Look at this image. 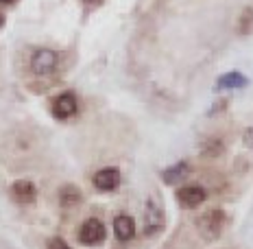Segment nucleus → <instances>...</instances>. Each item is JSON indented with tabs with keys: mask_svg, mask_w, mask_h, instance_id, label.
<instances>
[{
	"mask_svg": "<svg viewBox=\"0 0 253 249\" xmlns=\"http://www.w3.org/2000/svg\"><path fill=\"white\" fill-rule=\"evenodd\" d=\"M253 29V9H245L240 15V33H249Z\"/></svg>",
	"mask_w": 253,
	"mask_h": 249,
	"instance_id": "nucleus-14",
	"label": "nucleus"
},
{
	"mask_svg": "<svg viewBox=\"0 0 253 249\" xmlns=\"http://www.w3.org/2000/svg\"><path fill=\"white\" fill-rule=\"evenodd\" d=\"M242 142H245V147H249V149H253V127H249V129H245Z\"/></svg>",
	"mask_w": 253,
	"mask_h": 249,
	"instance_id": "nucleus-16",
	"label": "nucleus"
},
{
	"mask_svg": "<svg viewBox=\"0 0 253 249\" xmlns=\"http://www.w3.org/2000/svg\"><path fill=\"white\" fill-rule=\"evenodd\" d=\"M2 4H9V2H15V0H0Z\"/></svg>",
	"mask_w": 253,
	"mask_h": 249,
	"instance_id": "nucleus-19",
	"label": "nucleus"
},
{
	"mask_svg": "<svg viewBox=\"0 0 253 249\" xmlns=\"http://www.w3.org/2000/svg\"><path fill=\"white\" fill-rule=\"evenodd\" d=\"M223 151H225L223 142L216 140V138L208 140L205 142V147H203V155H208V157H218V155H223Z\"/></svg>",
	"mask_w": 253,
	"mask_h": 249,
	"instance_id": "nucleus-13",
	"label": "nucleus"
},
{
	"mask_svg": "<svg viewBox=\"0 0 253 249\" xmlns=\"http://www.w3.org/2000/svg\"><path fill=\"white\" fill-rule=\"evenodd\" d=\"M11 190H13V197L18 201H22V203H31V201L38 197V188H35V184L29 182V179H18Z\"/></svg>",
	"mask_w": 253,
	"mask_h": 249,
	"instance_id": "nucleus-9",
	"label": "nucleus"
},
{
	"mask_svg": "<svg viewBox=\"0 0 253 249\" xmlns=\"http://www.w3.org/2000/svg\"><path fill=\"white\" fill-rule=\"evenodd\" d=\"M114 232L118 241H131L135 236V221L129 214H118L114 219Z\"/></svg>",
	"mask_w": 253,
	"mask_h": 249,
	"instance_id": "nucleus-8",
	"label": "nucleus"
},
{
	"mask_svg": "<svg viewBox=\"0 0 253 249\" xmlns=\"http://www.w3.org/2000/svg\"><path fill=\"white\" fill-rule=\"evenodd\" d=\"M81 190L72 184H66L61 190H59V203L61 208H75V205L81 203Z\"/></svg>",
	"mask_w": 253,
	"mask_h": 249,
	"instance_id": "nucleus-10",
	"label": "nucleus"
},
{
	"mask_svg": "<svg viewBox=\"0 0 253 249\" xmlns=\"http://www.w3.org/2000/svg\"><path fill=\"white\" fill-rule=\"evenodd\" d=\"M247 86V77L242 72H227L216 81V90H234V88H245Z\"/></svg>",
	"mask_w": 253,
	"mask_h": 249,
	"instance_id": "nucleus-11",
	"label": "nucleus"
},
{
	"mask_svg": "<svg viewBox=\"0 0 253 249\" xmlns=\"http://www.w3.org/2000/svg\"><path fill=\"white\" fill-rule=\"evenodd\" d=\"M186 175H188V162H179L175 166L166 168V171L162 173V179H164L166 184H179Z\"/></svg>",
	"mask_w": 253,
	"mask_h": 249,
	"instance_id": "nucleus-12",
	"label": "nucleus"
},
{
	"mask_svg": "<svg viewBox=\"0 0 253 249\" xmlns=\"http://www.w3.org/2000/svg\"><path fill=\"white\" fill-rule=\"evenodd\" d=\"M2 26H4V15L0 13V29H2Z\"/></svg>",
	"mask_w": 253,
	"mask_h": 249,
	"instance_id": "nucleus-18",
	"label": "nucleus"
},
{
	"mask_svg": "<svg viewBox=\"0 0 253 249\" xmlns=\"http://www.w3.org/2000/svg\"><path fill=\"white\" fill-rule=\"evenodd\" d=\"M105 236H107V232H105L103 221H98V219H87L85 223L81 225V230H79V241L89 247L101 245L105 241Z\"/></svg>",
	"mask_w": 253,
	"mask_h": 249,
	"instance_id": "nucleus-3",
	"label": "nucleus"
},
{
	"mask_svg": "<svg viewBox=\"0 0 253 249\" xmlns=\"http://www.w3.org/2000/svg\"><path fill=\"white\" fill-rule=\"evenodd\" d=\"M177 201L181 208H199V205L205 201V190L201 186H183L177 190Z\"/></svg>",
	"mask_w": 253,
	"mask_h": 249,
	"instance_id": "nucleus-6",
	"label": "nucleus"
},
{
	"mask_svg": "<svg viewBox=\"0 0 253 249\" xmlns=\"http://www.w3.org/2000/svg\"><path fill=\"white\" fill-rule=\"evenodd\" d=\"M197 225L208 238H216L225 227V212L223 210H208L201 219L197 221Z\"/></svg>",
	"mask_w": 253,
	"mask_h": 249,
	"instance_id": "nucleus-2",
	"label": "nucleus"
},
{
	"mask_svg": "<svg viewBox=\"0 0 253 249\" xmlns=\"http://www.w3.org/2000/svg\"><path fill=\"white\" fill-rule=\"evenodd\" d=\"M164 227V214H162L160 205L155 203L153 199L146 201V212H144V234L153 236Z\"/></svg>",
	"mask_w": 253,
	"mask_h": 249,
	"instance_id": "nucleus-4",
	"label": "nucleus"
},
{
	"mask_svg": "<svg viewBox=\"0 0 253 249\" xmlns=\"http://www.w3.org/2000/svg\"><path fill=\"white\" fill-rule=\"evenodd\" d=\"M85 4H96V2H101V0H83Z\"/></svg>",
	"mask_w": 253,
	"mask_h": 249,
	"instance_id": "nucleus-17",
	"label": "nucleus"
},
{
	"mask_svg": "<svg viewBox=\"0 0 253 249\" xmlns=\"http://www.w3.org/2000/svg\"><path fill=\"white\" fill-rule=\"evenodd\" d=\"M57 66H59V55L50 49H40L31 57V70L38 77H46L50 72H55Z\"/></svg>",
	"mask_w": 253,
	"mask_h": 249,
	"instance_id": "nucleus-1",
	"label": "nucleus"
},
{
	"mask_svg": "<svg viewBox=\"0 0 253 249\" xmlns=\"http://www.w3.org/2000/svg\"><path fill=\"white\" fill-rule=\"evenodd\" d=\"M94 186L98 190H103V193H112L120 186V171L118 168H103V171H98L96 175L92 177Z\"/></svg>",
	"mask_w": 253,
	"mask_h": 249,
	"instance_id": "nucleus-7",
	"label": "nucleus"
},
{
	"mask_svg": "<svg viewBox=\"0 0 253 249\" xmlns=\"http://www.w3.org/2000/svg\"><path fill=\"white\" fill-rule=\"evenodd\" d=\"M77 109H79V105H77L75 92H63V94H59V97L55 99V103H52V114H55L57 118H61V120L75 116Z\"/></svg>",
	"mask_w": 253,
	"mask_h": 249,
	"instance_id": "nucleus-5",
	"label": "nucleus"
},
{
	"mask_svg": "<svg viewBox=\"0 0 253 249\" xmlns=\"http://www.w3.org/2000/svg\"><path fill=\"white\" fill-rule=\"evenodd\" d=\"M46 249H70V245H68L63 238H50L48 245H46Z\"/></svg>",
	"mask_w": 253,
	"mask_h": 249,
	"instance_id": "nucleus-15",
	"label": "nucleus"
}]
</instances>
